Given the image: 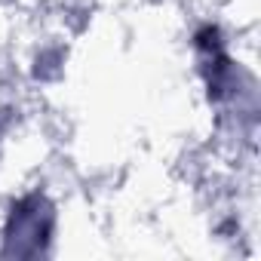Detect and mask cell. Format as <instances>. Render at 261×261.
Masks as SVG:
<instances>
[{
    "label": "cell",
    "instance_id": "obj_1",
    "mask_svg": "<svg viewBox=\"0 0 261 261\" xmlns=\"http://www.w3.org/2000/svg\"><path fill=\"white\" fill-rule=\"evenodd\" d=\"M53 224H56V215H53V206L46 203L43 194H28L22 197L13 212H10V221H7V249L4 255H43L46 252V243L53 240Z\"/></svg>",
    "mask_w": 261,
    "mask_h": 261
}]
</instances>
